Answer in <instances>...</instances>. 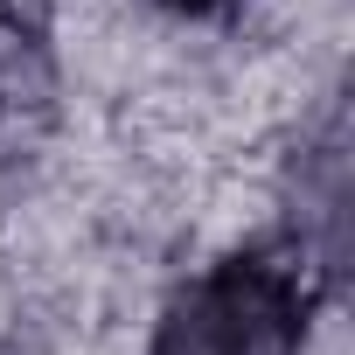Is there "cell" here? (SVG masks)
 Wrapping results in <instances>:
<instances>
[{
  "label": "cell",
  "instance_id": "cell-1",
  "mask_svg": "<svg viewBox=\"0 0 355 355\" xmlns=\"http://www.w3.org/2000/svg\"><path fill=\"white\" fill-rule=\"evenodd\" d=\"M313 300L320 286L306 258L237 251L167 300L146 355H306Z\"/></svg>",
  "mask_w": 355,
  "mask_h": 355
},
{
  "label": "cell",
  "instance_id": "cell-2",
  "mask_svg": "<svg viewBox=\"0 0 355 355\" xmlns=\"http://www.w3.org/2000/svg\"><path fill=\"white\" fill-rule=\"evenodd\" d=\"M160 8H167V15H223L230 0H160Z\"/></svg>",
  "mask_w": 355,
  "mask_h": 355
}]
</instances>
